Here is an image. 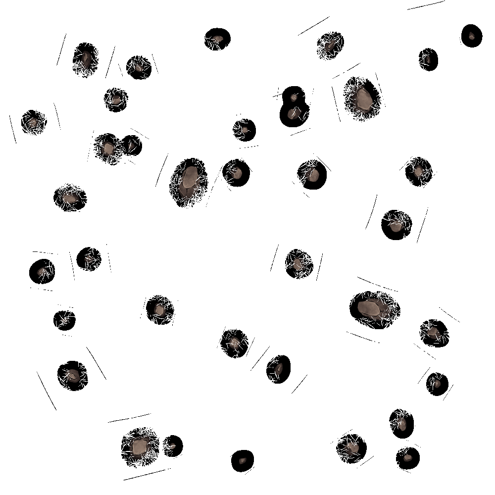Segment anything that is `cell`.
<instances>
[{
    "mask_svg": "<svg viewBox=\"0 0 495 495\" xmlns=\"http://www.w3.org/2000/svg\"><path fill=\"white\" fill-rule=\"evenodd\" d=\"M389 421L393 433L398 438H407L413 432V417L405 410H395L391 414Z\"/></svg>",
    "mask_w": 495,
    "mask_h": 495,
    "instance_id": "d6986e66",
    "label": "cell"
},
{
    "mask_svg": "<svg viewBox=\"0 0 495 495\" xmlns=\"http://www.w3.org/2000/svg\"><path fill=\"white\" fill-rule=\"evenodd\" d=\"M234 136L238 140L248 142L252 140L256 134L255 125L252 121L243 119L237 121L233 128Z\"/></svg>",
    "mask_w": 495,
    "mask_h": 495,
    "instance_id": "83f0119b",
    "label": "cell"
},
{
    "mask_svg": "<svg viewBox=\"0 0 495 495\" xmlns=\"http://www.w3.org/2000/svg\"><path fill=\"white\" fill-rule=\"evenodd\" d=\"M419 334L421 340L429 346L444 347L449 341L446 327L437 319H432L424 322L421 325Z\"/></svg>",
    "mask_w": 495,
    "mask_h": 495,
    "instance_id": "30bf717a",
    "label": "cell"
},
{
    "mask_svg": "<svg viewBox=\"0 0 495 495\" xmlns=\"http://www.w3.org/2000/svg\"><path fill=\"white\" fill-rule=\"evenodd\" d=\"M222 175L226 182L233 187H242L249 180L250 169L246 162L241 159L230 160L223 167Z\"/></svg>",
    "mask_w": 495,
    "mask_h": 495,
    "instance_id": "2e32d148",
    "label": "cell"
},
{
    "mask_svg": "<svg viewBox=\"0 0 495 495\" xmlns=\"http://www.w3.org/2000/svg\"><path fill=\"white\" fill-rule=\"evenodd\" d=\"M53 200L64 211H76L85 206L87 198L85 191L79 187L66 184L55 190Z\"/></svg>",
    "mask_w": 495,
    "mask_h": 495,
    "instance_id": "52a82bcc",
    "label": "cell"
},
{
    "mask_svg": "<svg viewBox=\"0 0 495 495\" xmlns=\"http://www.w3.org/2000/svg\"><path fill=\"white\" fill-rule=\"evenodd\" d=\"M76 318L74 314L69 311H59L53 317L54 325L61 331H68L74 326Z\"/></svg>",
    "mask_w": 495,
    "mask_h": 495,
    "instance_id": "836d02e7",
    "label": "cell"
},
{
    "mask_svg": "<svg viewBox=\"0 0 495 495\" xmlns=\"http://www.w3.org/2000/svg\"><path fill=\"white\" fill-rule=\"evenodd\" d=\"M309 106L305 103H283L279 117L282 123L288 127H298L304 123L309 115Z\"/></svg>",
    "mask_w": 495,
    "mask_h": 495,
    "instance_id": "9a60e30c",
    "label": "cell"
},
{
    "mask_svg": "<svg viewBox=\"0 0 495 495\" xmlns=\"http://www.w3.org/2000/svg\"><path fill=\"white\" fill-rule=\"evenodd\" d=\"M57 376L62 385L76 384L84 387L88 382L85 366L75 361H69L61 365L57 371Z\"/></svg>",
    "mask_w": 495,
    "mask_h": 495,
    "instance_id": "e0dca14e",
    "label": "cell"
},
{
    "mask_svg": "<svg viewBox=\"0 0 495 495\" xmlns=\"http://www.w3.org/2000/svg\"><path fill=\"white\" fill-rule=\"evenodd\" d=\"M291 362L286 355H278L268 363L266 374L269 379L273 383L281 384L289 377L291 373Z\"/></svg>",
    "mask_w": 495,
    "mask_h": 495,
    "instance_id": "ffe728a7",
    "label": "cell"
},
{
    "mask_svg": "<svg viewBox=\"0 0 495 495\" xmlns=\"http://www.w3.org/2000/svg\"><path fill=\"white\" fill-rule=\"evenodd\" d=\"M283 103H302L305 102V95L303 90L298 86L290 87L282 94Z\"/></svg>",
    "mask_w": 495,
    "mask_h": 495,
    "instance_id": "e575fe53",
    "label": "cell"
},
{
    "mask_svg": "<svg viewBox=\"0 0 495 495\" xmlns=\"http://www.w3.org/2000/svg\"><path fill=\"white\" fill-rule=\"evenodd\" d=\"M412 226L410 216L397 210H391L382 218L381 227L386 237L392 240H400L410 233Z\"/></svg>",
    "mask_w": 495,
    "mask_h": 495,
    "instance_id": "5b68a950",
    "label": "cell"
},
{
    "mask_svg": "<svg viewBox=\"0 0 495 495\" xmlns=\"http://www.w3.org/2000/svg\"><path fill=\"white\" fill-rule=\"evenodd\" d=\"M352 317L361 324L374 329L389 327L400 315L398 303L381 291H366L353 297L349 304Z\"/></svg>",
    "mask_w": 495,
    "mask_h": 495,
    "instance_id": "6da1fadb",
    "label": "cell"
},
{
    "mask_svg": "<svg viewBox=\"0 0 495 495\" xmlns=\"http://www.w3.org/2000/svg\"><path fill=\"white\" fill-rule=\"evenodd\" d=\"M208 175L204 163L196 158H187L176 167L171 178L169 191L180 207H192L205 195Z\"/></svg>",
    "mask_w": 495,
    "mask_h": 495,
    "instance_id": "7a4b0ae2",
    "label": "cell"
},
{
    "mask_svg": "<svg viewBox=\"0 0 495 495\" xmlns=\"http://www.w3.org/2000/svg\"><path fill=\"white\" fill-rule=\"evenodd\" d=\"M94 152L96 157L110 165L117 164L123 155L120 140L108 133L99 135L95 139Z\"/></svg>",
    "mask_w": 495,
    "mask_h": 495,
    "instance_id": "8992f818",
    "label": "cell"
},
{
    "mask_svg": "<svg viewBox=\"0 0 495 495\" xmlns=\"http://www.w3.org/2000/svg\"><path fill=\"white\" fill-rule=\"evenodd\" d=\"M205 39L206 47L211 50H222L229 44L230 36L225 29L214 28L206 33Z\"/></svg>",
    "mask_w": 495,
    "mask_h": 495,
    "instance_id": "d4e9b609",
    "label": "cell"
},
{
    "mask_svg": "<svg viewBox=\"0 0 495 495\" xmlns=\"http://www.w3.org/2000/svg\"><path fill=\"white\" fill-rule=\"evenodd\" d=\"M343 36L337 32L324 34L317 41V53L320 59L325 60L334 58L344 47Z\"/></svg>",
    "mask_w": 495,
    "mask_h": 495,
    "instance_id": "ac0fdd59",
    "label": "cell"
},
{
    "mask_svg": "<svg viewBox=\"0 0 495 495\" xmlns=\"http://www.w3.org/2000/svg\"><path fill=\"white\" fill-rule=\"evenodd\" d=\"M120 144L123 154L127 156H137L142 149V143L135 135L126 136L120 141Z\"/></svg>",
    "mask_w": 495,
    "mask_h": 495,
    "instance_id": "1f68e13d",
    "label": "cell"
},
{
    "mask_svg": "<svg viewBox=\"0 0 495 495\" xmlns=\"http://www.w3.org/2000/svg\"><path fill=\"white\" fill-rule=\"evenodd\" d=\"M128 100L126 93L123 90L116 88L108 90L104 97L106 108L113 112L123 110L127 106Z\"/></svg>",
    "mask_w": 495,
    "mask_h": 495,
    "instance_id": "cb8c5ba5",
    "label": "cell"
},
{
    "mask_svg": "<svg viewBox=\"0 0 495 495\" xmlns=\"http://www.w3.org/2000/svg\"><path fill=\"white\" fill-rule=\"evenodd\" d=\"M141 56H136L131 58L127 64L128 74L135 79H143L148 77L151 72V65L148 59H141Z\"/></svg>",
    "mask_w": 495,
    "mask_h": 495,
    "instance_id": "4316f807",
    "label": "cell"
},
{
    "mask_svg": "<svg viewBox=\"0 0 495 495\" xmlns=\"http://www.w3.org/2000/svg\"><path fill=\"white\" fill-rule=\"evenodd\" d=\"M146 310L148 319L157 324H166L173 317L172 302L166 297L155 296L147 302Z\"/></svg>",
    "mask_w": 495,
    "mask_h": 495,
    "instance_id": "4fadbf2b",
    "label": "cell"
},
{
    "mask_svg": "<svg viewBox=\"0 0 495 495\" xmlns=\"http://www.w3.org/2000/svg\"><path fill=\"white\" fill-rule=\"evenodd\" d=\"M426 386L428 392L431 395L440 396L447 391L448 388V379L443 374L437 372L433 373L428 377Z\"/></svg>",
    "mask_w": 495,
    "mask_h": 495,
    "instance_id": "f546056e",
    "label": "cell"
},
{
    "mask_svg": "<svg viewBox=\"0 0 495 495\" xmlns=\"http://www.w3.org/2000/svg\"><path fill=\"white\" fill-rule=\"evenodd\" d=\"M99 59L98 50L93 45L81 43L74 50L73 70L78 76L87 78L97 70Z\"/></svg>",
    "mask_w": 495,
    "mask_h": 495,
    "instance_id": "277c9868",
    "label": "cell"
},
{
    "mask_svg": "<svg viewBox=\"0 0 495 495\" xmlns=\"http://www.w3.org/2000/svg\"><path fill=\"white\" fill-rule=\"evenodd\" d=\"M396 461L399 467L402 470L412 469L419 464L420 454L418 450L413 447H404L399 449L396 453Z\"/></svg>",
    "mask_w": 495,
    "mask_h": 495,
    "instance_id": "484cf974",
    "label": "cell"
},
{
    "mask_svg": "<svg viewBox=\"0 0 495 495\" xmlns=\"http://www.w3.org/2000/svg\"><path fill=\"white\" fill-rule=\"evenodd\" d=\"M419 64L421 67L427 71H433L438 65V57L436 51L430 48H426L421 51L419 55Z\"/></svg>",
    "mask_w": 495,
    "mask_h": 495,
    "instance_id": "d6a6232c",
    "label": "cell"
},
{
    "mask_svg": "<svg viewBox=\"0 0 495 495\" xmlns=\"http://www.w3.org/2000/svg\"><path fill=\"white\" fill-rule=\"evenodd\" d=\"M54 275V266L47 259H41L35 261L29 269L30 279L38 284L50 283L53 279Z\"/></svg>",
    "mask_w": 495,
    "mask_h": 495,
    "instance_id": "44dd1931",
    "label": "cell"
},
{
    "mask_svg": "<svg viewBox=\"0 0 495 495\" xmlns=\"http://www.w3.org/2000/svg\"><path fill=\"white\" fill-rule=\"evenodd\" d=\"M222 349L229 356L238 358L247 352L248 342L247 336L239 330L225 331L220 342Z\"/></svg>",
    "mask_w": 495,
    "mask_h": 495,
    "instance_id": "7c38bea8",
    "label": "cell"
},
{
    "mask_svg": "<svg viewBox=\"0 0 495 495\" xmlns=\"http://www.w3.org/2000/svg\"><path fill=\"white\" fill-rule=\"evenodd\" d=\"M482 38L483 34L481 30L475 25L467 24L462 30L461 41L467 47H478L481 43Z\"/></svg>",
    "mask_w": 495,
    "mask_h": 495,
    "instance_id": "4dcf8cb0",
    "label": "cell"
},
{
    "mask_svg": "<svg viewBox=\"0 0 495 495\" xmlns=\"http://www.w3.org/2000/svg\"><path fill=\"white\" fill-rule=\"evenodd\" d=\"M101 262V254L97 249L91 247L82 249L76 257L77 265L85 271L95 270L99 267Z\"/></svg>",
    "mask_w": 495,
    "mask_h": 495,
    "instance_id": "603a6c76",
    "label": "cell"
},
{
    "mask_svg": "<svg viewBox=\"0 0 495 495\" xmlns=\"http://www.w3.org/2000/svg\"><path fill=\"white\" fill-rule=\"evenodd\" d=\"M254 463L252 452L247 449L236 451L231 456L233 468L237 472H244L251 468Z\"/></svg>",
    "mask_w": 495,
    "mask_h": 495,
    "instance_id": "f1b7e54d",
    "label": "cell"
},
{
    "mask_svg": "<svg viewBox=\"0 0 495 495\" xmlns=\"http://www.w3.org/2000/svg\"><path fill=\"white\" fill-rule=\"evenodd\" d=\"M406 178L413 185L422 187L427 185L433 176V170L429 162L421 157L411 159L405 167Z\"/></svg>",
    "mask_w": 495,
    "mask_h": 495,
    "instance_id": "5bb4252c",
    "label": "cell"
},
{
    "mask_svg": "<svg viewBox=\"0 0 495 495\" xmlns=\"http://www.w3.org/2000/svg\"><path fill=\"white\" fill-rule=\"evenodd\" d=\"M344 97L346 111L356 120L364 122L379 113L381 97L367 78L351 77L344 87Z\"/></svg>",
    "mask_w": 495,
    "mask_h": 495,
    "instance_id": "3957f363",
    "label": "cell"
},
{
    "mask_svg": "<svg viewBox=\"0 0 495 495\" xmlns=\"http://www.w3.org/2000/svg\"><path fill=\"white\" fill-rule=\"evenodd\" d=\"M297 176L303 187L308 190H318L325 184L327 170L325 166L316 160H308L298 168Z\"/></svg>",
    "mask_w": 495,
    "mask_h": 495,
    "instance_id": "9c48e42d",
    "label": "cell"
},
{
    "mask_svg": "<svg viewBox=\"0 0 495 495\" xmlns=\"http://www.w3.org/2000/svg\"><path fill=\"white\" fill-rule=\"evenodd\" d=\"M336 449L343 462L353 464L359 462L364 457L367 445L361 437L355 434H348L339 440Z\"/></svg>",
    "mask_w": 495,
    "mask_h": 495,
    "instance_id": "ba28073f",
    "label": "cell"
},
{
    "mask_svg": "<svg viewBox=\"0 0 495 495\" xmlns=\"http://www.w3.org/2000/svg\"><path fill=\"white\" fill-rule=\"evenodd\" d=\"M47 119L44 114L29 110L22 117L21 124L23 132L31 135L41 134L46 128Z\"/></svg>",
    "mask_w": 495,
    "mask_h": 495,
    "instance_id": "7402d4cb",
    "label": "cell"
},
{
    "mask_svg": "<svg viewBox=\"0 0 495 495\" xmlns=\"http://www.w3.org/2000/svg\"><path fill=\"white\" fill-rule=\"evenodd\" d=\"M285 264L287 273L297 279L308 276L313 269V263L310 255L298 249H293L288 253Z\"/></svg>",
    "mask_w": 495,
    "mask_h": 495,
    "instance_id": "8fae6325",
    "label": "cell"
}]
</instances>
